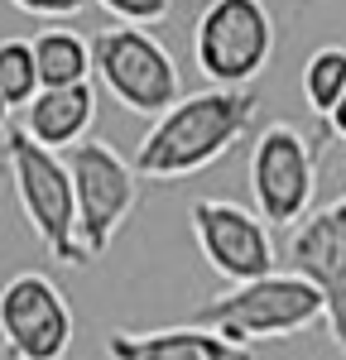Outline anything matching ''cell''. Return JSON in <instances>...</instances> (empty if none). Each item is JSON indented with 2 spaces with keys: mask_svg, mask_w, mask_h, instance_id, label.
<instances>
[{
  "mask_svg": "<svg viewBox=\"0 0 346 360\" xmlns=\"http://www.w3.org/2000/svg\"><path fill=\"white\" fill-rule=\"evenodd\" d=\"M91 68H96L101 91L130 115L159 120L164 111H173V106L183 101L178 63H173V53L149 34V29L106 25L91 39Z\"/></svg>",
  "mask_w": 346,
  "mask_h": 360,
  "instance_id": "obj_4",
  "label": "cell"
},
{
  "mask_svg": "<svg viewBox=\"0 0 346 360\" xmlns=\"http://www.w3.org/2000/svg\"><path fill=\"white\" fill-rule=\"evenodd\" d=\"M327 130H332V139L346 144V91H342V101H337V111L327 115Z\"/></svg>",
  "mask_w": 346,
  "mask_h": 360,
  "instance_id": "obj_18",
  "label": "cell"
},
{
  "mask_svg": "<svg viewBox=\"0 0 346 360\" xmlns=\"http://www.w3.org/2000/svg\"><path fill=\"white\" fill-rule=\"evenodd\" d=\"M0 91L10 106H29L44 91L39 63H34V39H5L0 44Z\"/></svg>",
  "mask_w": 346,
  "mask_h": 360,
  "instance_id": "obj_15",
  "label": "cell"
},
{
  "mask_svg": "<svg viewBox=\"0 0 346 360\" xmlns=\"http://www.w3.org/2000/svg\"><path fill=\"white\" fill-rule=\"evenodd\" d=\"M91 5H101L115 25H135V29L159 25V20H169V10H173V0H91Z\"/></svg>",
  "mask_w": 346,
  "mask_h": 360,
  "instance_id": "obj_16",
  "label": "cell"
},
{
  "mask_svg": "<svg viewBox=\"0 0 346 360\" xmlns=\"http://www.w3.org/2000/svg\"><path fill=\"white\" fill-rule=\"evenodd\" d=\"M342 91H346V49L342 44H327V49H317L303 63V101H308V111H317L327 120L337 111Z\"/></svg>",
  "mask_w": 346,
  "mask_h": 360,
  "instance_id": "obj_14",
  "label": "cell"
},
{
  "mask_svg": "<svg viewBox=\"0 0 346 360\" xmlns=\"http://www.w3.org/2000/svg\"><path fill=\"white\" fill-rule=\"evenodd\" d=\"M10 111H15V106H10V101H5V91H0V130L10 125Z\"/></svg>",
  "mask_w": 346,
  "mask_h": 360,
  "instance_id": "obj_19",
  "label": "cell"
},
{
  "mask_svg": "<svg viewBox=\"0 0 346 360\" xmlns=\"http://www.w3.org/2000/svg\"><path fill=\"white\" fill-rule=\"evenodd\" d=\"M10 5L34 15V20H72V15H82L91 0H10Z\"/></svg>",
  "mask_w": 346,
  "mask_h": 360,
  "instance_id": "obj_17",
  "label": "cell"
},
{
  "mask_svg": "<svg viewBox=\"0 0 346 360\" xmlns=\"http://www.w3.org/2000/svg\"><path fill=\"white\" fill-rule=\"evenodd\" d=\"M72 307L49 274L20 269L0 288V346L5 360H63L72 346Z\"/></svg>",
  "mask_w": 346,
  "mask_h": 360,
  "instance_id": "obj_8",
  "label": "cell"
},
{
  "mask_svg": "<svg viewBox=\"0 0 346 360\" xmlns=\"http://www.w3.org/2000/svg\"><path fill=\"white\" fill-rule=\"evenodd\" d=\"M96 120V91L91 82H77V86H44L34 101L25 106V130L44 149H77Z\"/></svg>",
  "mask_w": 346,
  "mask_h": 360,
  "instance_id": "obj_12",
  "label": "cell"
},
{
  "mask_svg": "<svg viewBox=\"0 0 346 360\" xmlns=\"http://www.w3.org/2000/svg\"><path fill=\"white\" fill-rule=\"evenodd\" d=\"M5 168L15 183V202L25 212L29 231L39 245L63 264H86V250L77 240V193H72V168L58 149H44L25 125L5 135Z\"/></svg>",
  "mask_w": 346,
  "mask_h": 360,
  "instance_id": "obj_2",
  "label": "cell"
},
{
  "mask_svg": "<svg viewBox=\"0 0 346 360\" xmlns=\"http://www.w3.org/2000/svg\"><path fill=\"white\" fill-rule=\"evenodd\" d=\"M63 159L72 168V193H77V240H82L86 264H91V259H101L111 250L115 231L140 207L144 178L135 173V164H125L101 139H82Z\"/></svg>",
  "mask_w": 346,
  "mask_h": 360,
  "instance_id": "obj_6",
  "label": "cell"
},
{
  "mask_svg": "<svg viewBox=\"0 0 346 360\" xmlns=\"http://www.w3.org/2000/svg\"><path fill=\"white\" fill-rule=\"evenodd\" d=\"M255 111H260V96L250 86L245 91H226V86L193 91L144 130L130 164L144 183L193 178L245 139V130L255 125Z\"/></svg>",
  "mask_w": 346,
  "mask_h": 360,
  "instance_id": "obj_1",
  "label": "cell"
},
{
  "mask_svg": "<svg viewBox=\"0 0 346 360\" xmlns=\"http://www.w3.org/2000/svg\"><path fill=\"white\" fill-rule=\"evenodd\" d=\"M34 63H39V82L44 86H77L96 72L91 68V44L77 29H44V34H34Z\"/></svg>",
  "mask_w": 346,
  "mask_h": 360,
  "instance_id": "obj_13",
  "label": "cell"
},
{
  "mask_svg": "<svg viewBox=\"0 0 346 360\" xmlns=\"http://www.w3.org/2000/svg\"><path fill=\"white\" fill-rule=\"evenodd\" d=\"M198 322L231 336L236 346L255 351L260 341H284V336H298L308 327H317V322H327V303L303 274H293V269L279 274L274 269V274L236 283L231 293L202 303Z\"/></svg>",
  "mask_w": 346,
  "mask_h": 360,
  "instance_id": "obj_3",
  "label": "cell"
},
{
  "mask_svg": "<svg viewBox=\"0 0 346 360\" xmlns=\"http://www.w3.org/2000/svg\"><path fill=\"white\" fill-rule=\"evenodd\" d=\"M274 58V15L264 0H207L193 29V63L212 86L245 91Z\"/></svg>",
  "mask_w": 346,
  "mask_h": 360,
  "instance_id": "obj_5",
  "label": "cell"
},
{
  "mask_svg": "<svg viewBox=\"0 0 346 360\" xmlns=\"http://www.w3.org/2000/svg\"><path fill=\"white\" fill-rule=\"evenodd\" d=\"M193 236H198L202 259L231 283H250V278L274 274V240H269V221L226 202V197H202L193 202Z\"/></svg>",
  "mask_w": 346,
  "mask_h": 360,
  "instance_id": "obj_9",
  "label": "cell"
},
{
  "mask_svg": "<svg viewBox=\"0 0 346 360\" xmlns=\"http://www.w3.org/2000/svg\"><path fill=\"white\" fill-rule=\"evenodd\" d=\"M288 264L303 274L327 303V332L346 356V193L317 207L288 236Z\"/></svg>",
  "mask_w": 346,
  "mask_h": 360,
  "instance_id": "obj_10",
  "label": "cell"
},
{
  "mask_svg": "<svg viewBox=\"0 0 346 360\" xmlns=\"http://www.w3.org/2000/svg\"><path fill=\"white\" fill-rule=\"evenodd\" d=\"M317 193V154L313 139L298 135L288 120L264 125L250 149V197L269 226H303Z\"/></svg>",
  "mask_w": 346,
  "mask_h": 360,
  "instance_id": "obj_7",
  "label": "cell"
},
{
  "mask_svg": "<svg viewBox=\"0 0 346 360\" xmlns=\"http://www.w3.org/2000/svg\"><path fill=\"white\" fill-rule=\"evenodd\" d=\"M106 356L111 360H255V351L236 346L231 336L212 332L202 322H183V327H154V332H111Z\"/></svg>",
  "mask_w": 346,
  "mask_h": 360,
  "instance_id": "obj_11",
  "label": "cell"
}]
</instances>
